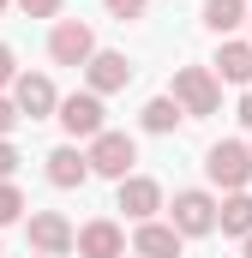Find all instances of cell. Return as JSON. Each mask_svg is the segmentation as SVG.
Instances as JSON below:
<instances>
[{
    "label": "cell",
    "mask_w": 252,
    "mask_h": 258,
    "mask_svg": "<svg viewBox=\"0 0 252 258\" xmlns=\"http://www.w3.org/2000/svg\"><path fill=\"white\" fill-rule=\"evenodd\" d=\"M120 258H126V252H120ZM132 258H138V252H132Z\"/></svg>",
    "instance_id": "cell-27"
},
{
    "label": "cell",
    "mask_w": 252,
    "mask_h": 258,
    "mask_svg": "<svg viewBox=\"0 0 252 258\" xmlns=\"http://www.w3.org/2000/svg\"><path fill=\"white\" fill-rule=\"evenodd\" d=\"M18 126V108H12V102H6V96H0V138H6V132Z\"/></svg>",
    "instance_id": "cell-22"
},
{
    "label": "cell",
    "mask_w": 252,
    "mask_h": 258,
    "mask_svg": "<svg viewBox=\"0 0 252 258\" xmlns=\"http://www.w3.org/2000/svg\"><path fill=\"white\" fill-rule=\"evenodd\" d=\"M12 108H18V120L30 114V120H48L54 108H60V96H54V84L42 78V72H18L12 78Z\"/></svg>",
    "instance_id": "cell-5"
},
{
    "label": "cell",
    "mask_w": 252,
    "mask_h": 258,
    "mask_svg": "<svg viewBox=\"0 0 252 258\" xmlns=\"http://www.w3.org/2000/svg\"><path fill=\"white\" fill-rule=\"evenodd\" d=\"M174 108L186 120H204V114L222 108V84L210 78V66H180L174 72Z\"/></svg>",
    "instance_id": "cell-1"
},
{
    "label": "cell",
    "mask_w": 252,
    "mask_h": 258,
    "mask_svg": "<svg viewBox=\"0 0 252 258\" xmlns=\"http://www.w3.org/2000/svg\"><path fill=\"white\" fill-rule=\"evenodd\" d=\"M120 210L132 216V222H150V216L162 210V186L144 180V174H126V180H120Z\"/></svg>",
    "instance_id": "cell-11"
},
{
    "label": "cell",
    "mask_w": 252,
    "mask_h": 258,
    "mask_svg": "<svg viewBox=\"0 0 252 258\" xmlns=\"http://www.w3.org/2000/svg\"><path fill=\"white\" fill-rule=\"evenodd\" d=\"M138 120H144V132H174V126H180V120H186V114L174 108V96H150Z\"/></svg>",
    "instance_id": "cell-16"
},
{
    "label": "cell",
    "mask_w": 252,
    "mask_h": 258,
    "mask_svg": "<svg viewBox=\"0 0 252 258\" xmlns=\"http://www.w3.org/2000/svg\"><path fill=\"white\" fill-rule=\"evenodd\" d=\"M84 78H90V96H114L132 84V60L114 54V48H96L90 60H84Z\"/></svg>",
    "instance_id": "cell-8"
},
{
    "label": "cell",
    "mask_w": 252,
    "mask_h": 258,
    "mask_svg": "<svg viewBox=\"0 0 252 258\" xmlns=\"http://www.w3.org/2000/svg\"><path fill=\"white\" fill-rule=\"evenodd\" d=\"M84 180H90V162H84V150H78V144H60V150H48V186L72 192V186H84Z\"/></svg>",
    "instance_id": "cell-12"
},
{
    "label": "cell",
    "mask_w": 252,
    "mask_h": 258,
    "mask_svg": "<svg viewBox=\"0 0 252 258\" xmlns=\"http://www.w3.org/2000/svg\"><path fill=\"white\" fill-rule=\"evenodd\" d=\"M48 54H54V66H84L96 54V30H90L84 18H60V24L48 30Z\"/></svg>",
    "instance_id": "cell-4"
},
{
    "label": "cell",
    "mask_w": 252,
    "mask_h": 258,
    "mask_svg": "<svg viewBox=\"0 0 252 258\" xmlns=\"http://www.w3.org/2000/svg\"><path fill=\"white\" fill-rule=\"evenodd\" d=\"M36 258H42V252H36Z\"/></svg>",
    "instance_id": "cell-29"
},
{
    "label": "cell",
    "mask_w": 252,
    "mask_h": 258,
    "mask_svg": "<svg viewBox=\"0 0 252 258\" xmlns=\"http://www.w3.org/2000/svg\"><path fill=\"white\" fill-rule=\"evenodd\" d=\"M72 234H78V228L66 222L60 210H30V246L42 258H66L72 252Z\"/></svg>",
    "instance_id": "cell-6"
},
{
    "label": "cell",
    "mask_w": 252,
    "mask_h": 258,
    "mask_svg": "<svg viewBox=\"0 0 252 258\" xmlns=\"http://www.w3.org/2000/svg\"><path fill=\"white\" fill-rule=\"evenodd\" d=\"M240 120H246V126H252V90H246V96H240Z\"/></svg>",
    "instance_id": "cell-24"
},
{
    "label": "cell",
    "mask_w": 252,
    "mask_h": 258,
    "mask_svg": "<svg viewBox=\"0 0 252 258\" xmlns=\"http://www.w3.org/2000/svg\"><path fill=\"white\" fill-rule=\"evenodd\" d=\"M138 258H180V234L168 222H138V240H132Z\"/></svg>",
    "instance_id": "cell-14"
},
{
    "label": "cell",
    "mask_w": 252,
    "mask_h": 258,
    "mask_svg": "<svg viewBox=\"0 0 252 258\" xmlns=\"http://www.w3.org/2000/svg\"><path fill=\"white\" fill-rule=\"evenodd\" d=\"M168 210H174V222H168V228H174L180 240H186V234H210V228H216V198H210V192H174Z\"/></svg>",
    "instance_id": "cell-7"
},
{
    "label": "cell",
    "mask_w": 252,
    "mask_h": 258,
    "mask_svg": "<svg viewBox=\"0 0 252 258\" xmlns=\"http://www.w3.org/2000/svg\"><path fill=\"white\" fill-rule=\"evenodd\" d=\"M72 246H78V258H120L126 252V234H120V222L96 216V222H84V228L72 234Z\"/></svg>",
    "instance_id": "cell-10"
},
{
    "label": "cell",
    "mask_w": 252,
    "mask_h": 258,
    "mask_svg": "<svg viewBox=\"0 0 252 258\" xmlns=\"http://www.w3.org/2000/svg\"><path fill=\"white\" fill-rule=\"evenodd\" d=\"M144 6H150V0H108L114 18H144Z\"/></svg>",
    "instance_id": "cell-20"
},
{
    "label": "cell",
    "mask_w": 252,
    "mask_h": 258,
    "mask_svg": "<svg viewBox=\"0 0 252 258\" xmlns=\"http://www.w3.org/2000/svg\"><path fill=\"white\" fill-rule=\"evenodd\" d=\"M24 18H60V0H18Z\"/></svg>",
    "instance_id": "cell-19"
},
{
    "label": "cell",
    "mask_w": 252,
    "mask_h": 258,
    "mask_svg": "<svg viewBox=\"0 0 252 258\" xmlns=\"http://www.w3.org/2000/svg\"><path fill=\"white\" fill-rule=\"evenodd\" d=\"M204 174H210L216 186L240 192V186L252 180V150L240 144V138H222V144H210V150H204Z\"/></svg>",
    "instance_id": "cell-3"
},
{
    "label": "cell",
    "mask_w": 252,
    "mask_h": 258,
    "mask_svg": "<svg viewBox=\"0 0 252 258\" xmlns=\"http://www.w3.org/2000/svg\"><path fill=\"white\" fill-rule=\"evenodd\" d=\"M246 150H252V144H246Z\"/></svg>",
    "instance_id": "cell-28"
},
{
    "label": "cell",
    "mask_w": 252,
    "mask_h": 258,
    "mask_svg": "<svg viewBox=\"0 0 252 258\" xmlns=\"http://www.w3.org/2000/svg\"><path fill=\"white\" fill-rule=\"evenodd\" d=\"M216 222H222V234H252V198L234 192L222 210H216Z\"/></svg>",
    "instance_id": "cell-17"
},
{
    "label": "cell",
    "mask_w": 252,
    "mask_h": 258,
    "mask_svg": "<svg viewBox=\"0 0 252 258\" xmlns=\"http://www.w3.org/2000/svg\"><path fill=\"white\" fill-rule=\"evenodd\" d=\"M6 6H12V0H0V12H6Z\"/></svg>",
    "instance_id": "cell-26"
},
{
    "label": "cell",
    "mask_w": 252,
    "mask_h": 258,
    "mask_svg": "<svg viewBox=\"0 0 252 258\" xmlns=\"http://www.w3.org/2000/svg\"><path fill=\"white\" fill-rule=\"evenodd\" d=\"M210 66H216L210 78H228V84H246L252 90V42H222Z\"/></svg>",
    "instance_id": "cell-13"
},
{
    "label": "cell",
    "mask_w": 252,
    "mask_h": 258,
    "mask_svg": "<svg viewBox=\"0 0 252 258\" xmlns=\"http://www.w3.org/2000/svg\"><path fill=\"white\" fill-rule=\"evenodd\" d=\"M246 258H252V234H246Z\"/></svg>",
    "instance_id": "cell-25"
},
{
    "label": "cell",
    "mask_w": 252,
    "mask_h": 258,
    "mask_svg": "<svg viewBox=\"0 0 252 258\" xmlns=\"http://www.w3.org/2000/svg\"><path fill=\"white\" fill-rule=\"evenodd\" d=\"M18 216H24V192H18L12 180H0V228H6V222H18Z\"/></svg>",
    "instance_id": "cell-18"
},
{
    "label": "cell",
    "mask_w": 252,
    "mask_h": 258,
    "mask_svg": "<svg viewBox=\"0 0 252 258\" xmlns=\"http://www.w3.org/2000/svg\"><path fill=\"white\" fill-rule=\"evenodd\" d=\"M12 78H18V72H12V48L0 42V84H12Z\"/></svg>",
    "instance_id": "cell-23"
},
{
    "label": "cell",
    "mask_w": 252,
    "mask_h": 258,
    "mask_svg": "<svg viewBox=\"0 0 252 258\" xmlns=\"http://www.w3.org/2000/svg\"><path fill=\"white\" fill-rule=\"evenodd\" d=\"M60 126L72 132V138H96V132L108 126L102 120V96H90V90H72L60 102Z\"/></svg>",
    "instance_id": "cell-9"
},
{
    "label": "cell",
    "mask_w": 252,
    "mask_h": 258,
    "mask_svg": "<svg viewBox=\"0 0 252 258\" xmlns=\"http://www.w3.org/2000/svg\"><path fill=\"white\" fill-rule=\"evenodd\" d=\"M12 174H18V150L0 138V180H12Z\"/></svg>",
    "instance_id": "cell-21"
},
{
    "label": "cell",
    "mask_w": 252,
    "mask_h": 258,
    "mask_svg": "<svg viewBox=\"0 0 252 258\" xmlns=\"http://www.w3.org/2000/svg\"><path fill=\"white\" fill-rule=\"evenodd\" d=\"M84 162H90V174H108V180H126L132 174V162H138V144L126 138V132H96L90 138V150H84Z\"/></svg>",
    "instance_id": "cell-2"
},
{
    "label": "cell",
    "mask_w": 252,
    "mask_h": 258,
    "mask_svg": "<svg viewBox=\"0 0 252 258\" xmlns=\"http://www.w3.org/2000/svg\"><path fill=\"white\" fill-rule=\"evenodd\" d=\"M240 24H246V0H204V30L228 36V30H240Z\"/></svg>",
    "instance_id": "cell-15"
}]
</instances>
